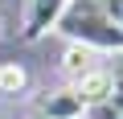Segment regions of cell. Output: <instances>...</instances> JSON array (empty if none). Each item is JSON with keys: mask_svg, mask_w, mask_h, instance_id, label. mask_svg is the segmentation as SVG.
I'll list each match as a JSON object with an SVG mask.
<instances>
[{"mask_svg": "<svg viewBox=\"0 0 123 119\" xmlns=\"http://www.w3.org/2000/svg\"><path fill=\"white\" fill-rule=\"evenodd\" d=\"M53 33H62L74 45H86L94 53H123V29L103 8V0H70Z\"/></svg>", "mask_w": 123, "mask_h": 119, "instance_id": "cell-1", "label": "cell"}, {"mask_svg": "<svg viewBox=\"0 0 123 119\" xmlns=\"http://www.w3.org/2000/svg\"><path fill=\"white\" fill-rule=\"evenodd\" d=\"M66 4H70V0H29L21 37H25V41H41L45 33H53L57 21H62V13H66Z\"/></svg>", "mask_w": 123, "mask_h": 119, "instance_id": "cell-2", "label": "cell"}, {"mask_svg": "<svg viewBox=\"0 0 123 119\" xmlns=\"http://www.w3.org/2000/svg\"><path fill=\"white\" fill-rule=\"evenodd\" d=\"M94 119H123V66L111 74V94L103 107H94Z\"/></svg>", "mask_w": 123, "mask_h": 119, "instance_id": "cell-6", "label": "cell"}, {"mask_svg": "<svg viewBox=\"0 0 123 119\" xmlns=\"http://www.w3.org/2000/svg\"><path fill=\"white\" fill-rule=\"evenodd\" d=\"M62 70H66L74 82L86 74V70H94V49H86V45H66V53H62Z\"/></svg>", "mask_w": 123, "mask_h": 119, "instance_id": "cell-5", "label": "cell"}, {"mask_svg": "<svg viewBox=\"0 0 123 119\" xmlns=\"http://www.w3.org/2000/svg\"><path fill=\"white\" fill-rule=\"evenodd\" d=\"M103 8H107V13L115 17V25L123 29V0H103Z\"/></svg>", "mask_w": 123, "mask_h": 119, "instance_id": "cell-8", "label": "cell"}, {"mask_svg": "<svg viewBox=\"0 0 123 119\" xmlns=\"http://www.w3.org/2000/svg\"><path fill=\"white\" fill-rule=\"evenodd\" d=\"M0 119H8V115H0Z\"/></svg>", "mask_w": 123, "mask_h": 119, "instance_id": "cell-9", "label": "cell"}, {"mask_svg": "<svg viewBox=\"0 0 123 119\" xmlns=\"http://www.w3.org/2000/svg\"><path fill=\"white\" fill-rule=\"evenodd\" d=\"M90 115L82 94L74 86H57V90H45L41 94V107H37V119H82Z\"/></svg>", "mask_w": 123, "mask_h": 119, "instance_id": "cell-3", "label": "cell"}, {"mask_svg": "<svg viewBox=\"0 0 123 119\" xmlns=\"http://www.w3.org/2000/svg\"><path fill=\"white\" fill-rule=\"evenodd\" d=\"M25 82H29V74L17 62H0V94H21Z\"/></svg>", "mask_w": 123, "mask_h": 119, "instance_id": "cell-7", "label": "cell"}, {"mask_svg": "<svg viewBox=\"0 0 123 119\" xmlns=\"http://www.w3.org/2000/svg\"><path fill=\"white\" fill-rule=\"evenodd\" d=\"M74 90L82 94V103H86V111H94V107H103L107 103V94H111V70H103V66H94V70H86L78 82H74Z\"/></svg>", "mask_w": 123, "mask_h": 119, "instance_id": "cell-4", "label": "cell"}]
</instances>
